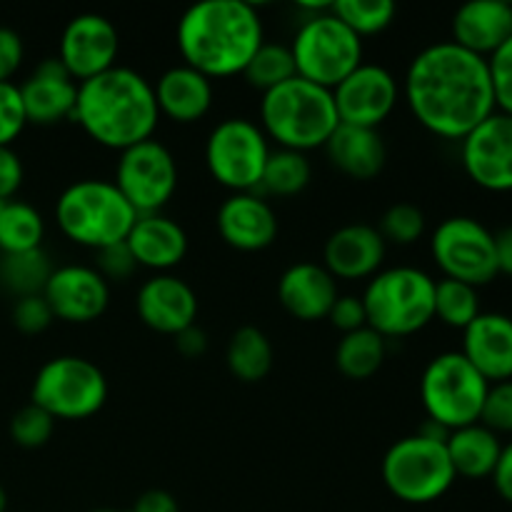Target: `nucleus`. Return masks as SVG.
Masks as SVG:
<instances>
[{"instance_id": "1", "label": "nucleus", "mask_w": 512, "mask_h": 512, "mask_svg": "<svg viewBox=\"0 0 512 512\" xmlns=\"http://www.w3.org/2000/svg\"><path fill=\"white\" fill-rule=\"evenodd\" d=\"M403 95L415 120L445 140H463L495 113L488 60L453 40L428 45L410 60Z\"/></svg>"}, {"instance_id": "2", "label": "nucleus", "mask_w": 512, "mask_h": 512, "mask_svg": "<svg viewBox=\"0 0 512 512\" xmlns=\"http://www.w3.org/2000/svg\"><path fill=\"white\" fill-rule=\"evenodd\" d=\"M175 43L185 65L205 78L243 75L265 43L263 20L245 0H203L190 5L178 20Z\"/></svg>"}, {"instance_id": "3", "label": "nucleus", "mask_w": 512, "mask_h": 512, "mask_svg": "<svg viewBox=\"0 0 512 512\" xmlns=\"http://www.w3.org/2000/svg\"><path fill=\"white\" fill-rule=\"evenodd\" d=\"M90 140L110 150L133 148L153 138L160 123L155 90L133 68H115L78 83L73 118Z\"/></svg>"}, {"instance_id": "4", "label": "nucleus", "mask_w": 512, "mask_h": 512, "mask_svg": "<svg viewBox=\"0 0 512 512\" xmlns=\"http://www.w3.org/2000/svg\"><path fill=\"white\" fill-rule=\"evenodd\" d=\"M338 125L333 90L298 75L263 93L260 100V128L283 150L308 155V150L325 148Z\"/></svg>"}, {"instance_id": "5", "label": "nucleus", "mask_w": 512, "mask_h": 512, "mask_svg": "<svg viewBox=\"0 0 512 512\" xmlns=\"http://www.w3.org/2000/svg\"><path fill=\"white\" fill-rule=\"evenodd\" d=\"M138 213L120 195L113 180L85 178L68 185L55 203V223L75 245L103 250L123 243Z\"/></svg>"}, {"instance_id": "6", "label": "nucleus", "mask_w": 512, "mask_h": 512, "mask_svg": "<svg viewBox=\"0 0 512 512\" xmlns=\"http://www.w3.org/2000/svg\"><path fill=\"white\" fill-rule=\"evenodd\" d=\"M368 328L388 338H408L435 320V280L425 270L398 265L370 278L363 293Z\"/></svg>"}, {"instance_id": "7", "label": "nucleus", "mask_w": 512, "mask_h": 512, "mask_svg": "<svg viewBox=\"0 0 512 512\" xmlns=\"http://www.w3.org/2000/svg\"><path fill=\"white\" fill-rule=\"evenodd\" d=\"M290 53L298 78L333 90L363 65V38L325 8L303 20L290 43Z\"/></svg>"}, {"instance_id": "8", "label": "nucleus", "mask_w": 512, "mask_h": 512, "mask_svg": "<svg viewBox=\"0 0 512 512\" xmlns=\"http://www.w3.org/2000/svg\"><path fill=\"white\" fill-rule=\"evenodd\" d=\"M490 383L465 360L463 353L435 355L420 378V400L428 420L445 430L480 423Z\"/></svg>"}, {"instance_id": "9", "label": "nucleus", "mask_w": 512, "mask_h": 512, "mask_svg": "<svg viewBox=\"0 0 512 512\" xmlns=\"http://www.w3.org/2000/svg\"><path fill=\"white\" fill-rule=\"evenodd\" d=\"M383 483L408 505L435 503L455 483L448 448L420 433L398 440L383 458Z\"/></svg>"}, {"instance_id": "10", "label": "nucleus", "mask_w": 512, "mask_h": 512, "mask_svg": "<svg viewBox=\"0 0 512 512\" xmlns=\"http://www.w3.org/2000/svg\"><path fill=\"white\" fill-rule=\"evenodd\" d=\"M108 400V380L88 358L60 355L38 370L30 403L55 420H85L100 413Z\"/></svg>"}, {"instance_id": "11", "label": "nucleus", "mask_w": 512, "mask_h": 512, "mask_svg": "<svg viewBox=\"0 0 512 512\" xmlns=\"http://www.w3.org/2000/svg\"><path fill=\"white\" fill-rule=\"evenodd\" d=\"M268 158V135L248 118L220 120L205 140L208 173L233 193H258Z\"/></svg>"}, {"instance_id": "12", "label": "nucleus", "mask_w": 512, "mask_h": 512, "mask_svg": "<svg viewBox=\"0 0 512 512\" xmlns=\"http://www.w3.org/2000/svg\"><path fill=\"white\" fill-rule=\"evenodd\" d=\"M430 253L443 270V278L460 280L473 288L493 283L500 275L493 233L468 215L443 220L430 238Z\"/></svg>"}, {"instance_id": "13", "label": "nucleus", "mask_w": 512, "mask_h": 512, "mask_svg": "<svg viewBox=\"0 0 512 512\" xmlns=\"http://www.w3.org/2000/svg\"><path fill=\"white\" fill-rule=\"evenodd\" d=\"M113 183L135 213L153 215L175 195L178 165L163 143L150 138L120 153Z\"/></svg>"}, {"instance_id": "14", "label": "nucleus", "mask_w": 512, "mask_h": 512, "mask_svg": "<svg viewBox=\"0 0 512 512\" xmlns=\"http://www.w3.org/2000/svg\"><path fill=\"white\" fill-rule=\"evenodd\" d=\"M468 178L488 193H512V115L495 110L460 140Z\"/></svg>"}, {"instance_id": "15", "label": "nucleus", "mask_w": 512, "mask_h": 512, "mask_svg": "<svg viewBox=\"0 0 512 512\" xmlns=\"http://www.w3.org/2000/svg\"><path fill=\"white\" fill-rule=\"evenodd\" d=\"M400 100V85L388 68L363 63L333 88L340 125L378 130Z\"/></svg>"}, {"instance_id": "16", "label": "nucleus", "mask_w": 512, "mask_h": 512, "mask_svg": "<svg viewBox=\"0 0 512 512\" xmlns=\"http://www.w3.org/2000/svg\"><path fill=\"white\" fill-rule=\"evenodd\" d=\"M120 50V35L115 30L113 20L98 13L75 15L65 25L60 35V53L65 70L75 83L95 78L105 70L115 68Z\"/></svg>"}, {"instance_id": "17", "label": "nucleus", "mask_w": 512, "mask_h": 512, "mask_svg": "<svg viewBox=\"0 0 512 512\" xmlns=\"http://www.w3.org/2000/svg\"><path fill=\"white\" fill-rule=\"evenodd\" d=\"M43 298L58 320L85 325L108 310L110 285L98 270L88 265H63L53 270Z\"/></svg>"}, {"instance_id": "18", "label": "nucleus", "mask_w": 512, "mask_h": 512, "mask_svg": "<svg viewBox=\"0 0 512 512\" xmlns=\"http://www.w3.org/2000/svg\"><path fill=\"white\" fill-rule=\"evenodd\" d=\"M138 318L160 335H178L195 325L198 298L183 278L173 273H158L145 280L135 298Z\"/></svg>"}, {"instance_id": "19", "label": "nucleus", "mask_w": 512, "mask_h": 512, "mask_svg": "<svg viewBox=\"0 0 512 512\" xmlns=\"http://www.w3.org/2000/svg\"><path fill=\"white\" fill-rule=\"evenodd\" d=\"M218 233L240 253H260L278 238V218L263 195L233 193L218 210Z\"/></svg>"}, {"instance_id": "20", "label": "nucleus", "mask_w": 512, "mask_h": 512, "mask_svg": "<svg viewBox=\"0 0 512 512\" xmlns=\"http://www.w3.org/2000/svg\"><path fill=\"white\" fill-rule=\"evenodd\" d=\"M388 243L378 228L350 223L335 230L323 248V268L335 280H365L380 273Z\"/></svg>"}, {"instance_id": "21", "label": "nucleus", "mask_w": 512, "mask_h": 512, "mask_svg": "<svg viewBox=\"0 0 512 512\" xmlns=\"http://www.w3.org/2000/svg\"><path fill=\"white\" fill-rule=\"evenodd\" d=\"M25 118L35 125H55L60 120L73 118L75 98H78V83L70 78L63 60L55 58L40 60L28 80L20 85Z\"/></svg>"}, {"instance_id": "22", "label": "nucleus", "mask_w": 512, "mask_h": 512, "mask_svg": "<svg viewBox=\"0 0 512 512\" xmlns=\"http://www.w3.org/2000/svg\"><path fill=\"white\" fill-rule=\"evenodd\" d=\"M470 365L493 383L512 380V318L503 313H480L463 330V350Z\"/></svg>"}, {"instance_id": "23", "label": "nucleus", "mask_w": 512, "mask_h": 512, "mask_svg": "<svg viewBox=\"0 0 512 512\" xmlns=\"http://www.w3.org/2000/svg\"><path fill=\"white\" fill-rule=\"evenodd\" d=\"M512 38V5L505 0H473L453 15V43L478 58H493Z\"/></svg>"}, {"instance_id": "24", "label": "nucleus", "mask_w": 512, "mask_h": 512, "mask_svg": "<svg viewBox=\"0 0 512 512\" xmlns=\"http://www.w3.org/2000/svg\"><path fill=\"white\" fill-rule=\"evenodd\" d=\"M338 295V280L318 263L290 265L278 280L280 305L305 323L328 318Z\"/></svg>"}, {"instance_id": "25", "label": "nucleus", "mask_w": 512, "mask_h": 512, "mask_svg": "<svg viewBox=\"0 0 512 512\" xmlns=\"http://www.w3.org/2000/svg\"><path fill=\"white\" fill-rule=\"evenodd\" d=\"M125 243H128L138 268L155 270V275L170 273L175 265L183 263L185 253H188L185 230L163 213L138 215Z\"/></svg>"}, {"instance_id": "26", "label": "nucleus", "mask_w": 512, "mask_h": 512, "mask_svg": "<svg viewBox=\"0 0 512 512\" xmlns=\"http://www.w3.org/2000/svg\"><path fill=\"white\" fill-rule=\"evenodd\" d=\"M160 118H170L180 125L205 118L213 105V80L205 78L188 65L168 68L153 85Z\"/></svg>"}, {"instance_id": "27", "label": "nucleus", "mask_w": 512, "mask_h": 512, "mask_svg": "<svg viewBox=\"0 0 512 512\" xmlns=\"http://www.w3.org/2000/svg\"><path fill=\"white\" fill-rule=\"evenodd\" d=\"M325 153L340 173L353 180L378 178L388 160L383 135L373 128H355V125H338V130L325 143Z\"/></svg>"}, {"instance_id": "28", "label": "nucleus", "mask_w": 512, "mask_h": 512, "mask_svg": "<svg viewBox=\"0 0 512 512\" xmlns=\"http://www.w3.org/2000/svg\"><path fill=\"white\" fill-rule=\"evenodd\" d=\"M445 448H448V458L453 463L455 478L468 480L490 478L495 465H498L500 453H503L500 435L485 428L483 423L453 430L448 440H445Z\"/></svg>"}, {"instance_id": "29", "label": "nucleus", "mask_w": 512, "mask_h": 512, "mask_svg": "<svg viewBox=\"0 0 512 512\" xmlns=\"http://www.w3.org/2000/svg\"><path fill=\"white\" fill-rule=\"evenodd\" d=\"M388 340L373 328H360L340 338L335 348V365L350 380H368L383 368Z\"/></svg>"}, {"instance_id": "30", "label": "nucleus", "mask_w": 512, "mask_h": 512, "mask_svg": "<svg viewBox=\"0 0 512 512\" xmlns=\"http://www.w3.org/2000/svg\"><path fill=\"white\" fill-rule=\"evenodd\" d=\"M228 370L243 383H258L273 368V345L268 335L255 325H245L233 333L225 353Z\"/></svg>"}, {"instance_id": "31", "label": "nucleus", "mask_w": 512, "mask_h": 512, "mask_svg": "<svg viewBox=\"0 0 512 512\" xmlns=\"http://www.w3.org/2000/svg\"><path fill=\"white\" fill-rule=\"evenodd\" d=\"M45 238L43 215L23 200H8L0 210V253H28L38 250Z\"/></svg>"}, {"instance_id": "32", "label": "nucleus", "mask_w": 512, "mask_h": 512, "mask_svg": "<svg viewBox=\"0 0 512 512\" xmlns=\"http://www.w3.org/2000/svg\"><path fill=\"white\" fill-rule=\"evenodd\" d=\"M48 253L43 248L28 250V253H13L0 258V285L10 295L28 298V295H43L50 275H53Z\"/></svg>"}, {"instance_id": "33", "label": "nucleus", "mask_w": 512, "mask_h": 512, "mask_svg": "<svg viewBox=\"0 0 512 512\" xmlns=\"http://www.w3.org/2000/svg\"><path fill=\"white\" fill-rule=\"evenodd\" d=\"M310 178H313V165H310L308 155L278 148L270 150L258 190L275 195V198H293L308 188Z\"/></svg>"}, {"instance_id": "34", "label": "nucleus", "mask_w": 512, "mask_h": 512, "mask_svg": "<svg viewBox=\"0 0 512 512\" xmlns=\"http://www.w3.org/2000/svg\"><path fill=\"white\" fill-rule=\"evenodd\" d=\"M295 75L298 73H295V60L293 53H290V45L280 43L260 45L258 53L250 58V63L243 70L245 83L250 88H258L260 93H268V90L288 83Z\"/></svg>"}, {"instance_id": "35", "label": "nucleus", "mask_w": 512, "mask_h": 512, "mask_svg": "<svg viewBox=\"0 0 512 512\" xmlns=\"http://www.w3.org/2000/svg\"><path fill=\"white\" fill-rule=\"evenodd\" d=\"M480 313L483 310H480L478 288L450 278L435 283V318L440 323H445L448 328L465 330Z\"/></svg>"}, {"instance_id": "36", "label": "nucleus", "mask_w": 512, "mask_h": 512, "mask_svg": "<svg viewBox=\"0 0 512 512\" xmlns=\"http://www.w3.org/2000/svg\"><path fill=\"white\" fill-rule=\"evenodd\" d=\"M330 13L348 25L358 38H365L390 28L398 8L390 0H335L330 3Z\"/></svg>"}, {"instance_id": "37", "label": "nucleus", "mask_w": 512, "mask_h": 512, "mask_svg": "<svg viewBox=\"0 0 512 512\" xmlns=\"http://www.w3.org/2000/svg\"><path fill=\"white\" fill-rule=\"evenodd\" d=\"M378 233L383 235L385 243L395 245H413L423 238L425 233V215L423 210L410 203L390 205L380 218Z\"/></svg>"}, {"instance_id": "38", "label": "nucleus", "mask_w": 512, "mask_h": 512, "mask_svg": "<svg viewBox=\"0 0 512 512\" xmlns=\"http://www.w3.org/2000/svg\"><path fill=\"white\" fill-rule=\"evenodd\" d=\"M55 430V418L45 413L38 405H25L10 420V438L15 445L25 450L43 448L50 438H53Z\"/></svg>"}, {"instance_id": "39", "label": "nucleus", "mask_w": 512, "mask_h": 512, "mask_svg": "<svg viewBox=\"0 0 512 512\" xmlns=\"http://www.w3.org/2000/svg\"><path fill=\"white\" fill-rule=\"evenodd\" d=\"M480 423L495 435L512 433V380L493 383L485 395Z\"/></svg>"}, {"instance_id": "40", "label": "nucleus", "mask_w": 512, "mask_h": 512, "mask_svg": "<svg viewBox=\"0 0 512 512\" xmlns=\"http://www.w3.org/2000/svg\"><path fill=\"white\" fill-rule=\"evenodd\" d=\"M28 125L25 118L23 98H20V85L0 83V145H10L23 128Z\"/></svg>"}, {"instance_id": "41", "label": "nucleus", "mask_w": 512, "mask_h": 512, "mask_svg": "<svg viewBox=\"0 0 512 512\" xmlns=\"http://www.w3.org/2000/svg\"><path fill=\"white\" fill-rule=\"evenodd\" d=\"M490 80H493L495 110L512 115V38L493 58H488Z\"/></svg>"}, {"instance_id": "42", "label": "nucleus", "mask_w": 512, "mask_h": 512, "mask_svg": "<svg viewBox=\"0 0 512 512\" xmlns=\"http://www.w3.org/2000/svg\"><path fill=\"white\" fill-rule=\"evenodd\" d=\"M55 320L53 310L45 303L43 295H28V298H18L13 305V325L25 335H38L50 328Z\"/></svg>"}, {"instance_id": "43", "label": "nucleus", "mask_w": 512, "mask_h": 512, "mask_svg": "<svg viewBox=\"0 0 512 512\" xmlns=\"http://www.w3.org/2000/svg\"><path fill=\"white\" fill-rule=\"evenodd\" d=\"M98 253V273L103 275L105 280H115V283H123V280H128L130 275L138 270V263H135L133 253H130L128 243H115V245H108V248L103 250H95Z\"/></svg>"}, {"instance_id": "44", "label": "nucleus", "mask_w": 512, "mask_h": 512, "mask_svg": "<svg viewBox=\"0 0 512 512\" xmlns=\"http://www.w3.org/2000/svg\"><path fill=\"white\" fill-rule=\"evenodd\" d=\"M328 320L333 323V328H338L340 333L348 335L355 333L360 328H368V315H365L363 298H355V295H338V300L330 308Z\"/></svg>"}, {"instance_id": "45", "label": "nucleus", "mask_w": 512, "mask_h": 512, "mask_svg": "<svg viewBox=\"0 0 512 512\" xmlns=\"http://www.w3.org/2000/svg\"><path fill=\"white\" fill-rule=\"evenodd\" d=\"M25 178L23 163L10 145H0V200L8 203L15 198Z\"/></svg>"}, {"instance_id": "46", "label": "nucleus", "mask_w": 512, "mask_h": 512, "mask_svg": "<svg viewBox=\"0 0 512 512\" xmlns=\"http://www.w3.org/2000/svg\"><path fill=\"white\" fill-rule=\"evenodd\" d=\"M23 40L15 30L0 25V83H10L18 68L23 65Z\"/></svg>"}, {"instance_id": "47", "label": "nucleus", "mask_w": 512, "mask_h": 512, "mask_svg": "<svg viewBox=\"0 0 512 512\" xmlns=\"http://www.w3.org/2000/svg\"><path fill=\"white\" fill-rule=\"evenodd\" d=\"M175 348H178L180 355L195 360L200 358V355H205V350H208V335H205V330L198 328V325H190L183 333L175 335Z\"/></svg>"}, {"instance_id": "48", "label": "nucleus", "mask_w": 512, "mask_h": 512, "mask_svg": "<svg viewBox=\"0 0 512 512\" xmlns=\"http://www.w3.org/2000/svg\"><path fill=\"white\" fill-rule=\"evenodd\" d=\"M490 478H493V485L500 498L512 505V440L508 445H503V453H500V460Z\"/></svg>"}, {"instance_id": "49", "label": "nucleus", "mask_w": 512, "mask_h": 512, "mask_svg": "<svg viewBox=\"0 0 512 512\" xmlns=\"http://www.w3.org/2000/svg\"><path fill=\"white\" fill-rule=\"evenodd\" d=\"M130 512H180V505L178 500L170 493H165V490H148V493H143L135 500Z\"/></svg>"}, {"instance_id": "50", "label": "nucleus", "mask_w": 512, "mask_h": 512, "mask_svg": "<svg viewBox=\"0 0 512 512\" xmlns=\"http://www.w3.org/2000/svg\"><path fill=\"white\" fill-rule=\"evenodd\" d=\"M495 238V260H498V273L512 275V225L493 233Z\"/></svg>"}, {"instance_id": "51", "label": "nucleus", "mask_w": 512, "mask_h": 512, "mask_svg": "<svg viewBox=\"0 0 512 512\" xmlns=\"http://www.w3.org/2000/svg\"><path fill=\"white\" fill-rule=\"evenodd\" d=\"M5 510H8V495H5L3 485H0V512H5Z\"/></svg>"}, {"instance_id": "52", "label": "nucleus", "mask_w": 512, "mask_h": 512, "mask_svg": "<svg viewBox=\"0 0 512 512\" xmlns=\"http://www.w3.org/2000/svg\"><path fill=\"white\" fill-rule=\"evenodd\" d=\"M90 512H130V510H113V508H100V510H90Z\"/></svg>"}, {"instance_id": "53", "label": "nucleus", "mask_w": 512, "mask_h": 512, "mask_svg": "<svg viewBox=\"0 0 512 512\" xmlns=\"http://www.w3.org/2000/svg\"><path fill=\"white\" fill-rule=\"evenodd\" d=\"M3 205H5V203H3V200H0V210H3Z\"/></svg>"}]
</instances>
